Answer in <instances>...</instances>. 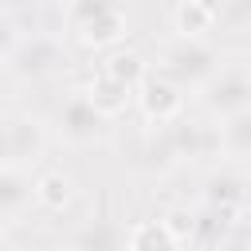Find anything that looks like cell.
Segmentation results:
<instances>
[{"label": "cell", "instance_id": "cell-1", "mask_svg": "<svg viewBox=\"0 0 251 251\" xmlns=\"http://www.w3.org/2000/svg\"><path fill=\"white\" fill-rule=\"evenodd\" d=\"M63 24L75 31L78 43H86L94 51L122 47V39L129 31L126 12L118 4H110V0H75V4H63Z\"/></svg>", "mask_w": 251, "mask_h": 251}, {"label": "cell", "instance_id": "cell-2", "mask_svg": "<svg viewBox=\"0 0 251 251\" xmlns=\"http://www.w3.org/2000/svg\"><path fill=\"white\" fill-rule=\"evenodd\" d=\"M224 63L220 47L208 43V39H169L161 51H157V71L161 78H169L176 90H196L216 67Z\"/></svg>", "mask_w": 251, "mask_h": 251}, {"label": "cell", "instance_id": "cell-3", "mask_svg": "<svg viewBox=\"0 0 251 251\" xmlns=\"http://www.w3.org/2000/svg\"><path fill=\"white\" fill-rule=\"evenodd\" d=\"M196 98H200V106H204L216 122L251 110V71H247V59L220 63V67L196 86Z\"/></svg>", "mask_w": 251, "mask_h": 251}, {"label": "cell", "instance_id": "cell-4", "mask_svg": "<svg viewBox=\"0 0 251 251\" xmlns=\"http://www.w3.org/2000/svg\"><path fill=\"white\" fill-rule=\"evenodd\" d=\"M43 149H47V126L35 114L20 110V114L0 118V165L27 173V165L43 161Z\"/></svg>", "mask_w": 251, "mask_h": 251}, {"label": "cell", "instance_id": "cell-5", "mask_svg": "<svg viewBox=\"0 0 251 251\" xmlns=\"http://www.w3.org/2000/svg\"><path fill=\"white\" fill-rule=\"evenodd\" d=\"M67 63H71V55H67L63 39L51 35V31L24 35L20 47H16L12 59H8V67H12L20 78H43V75H55V71H63Z\"/></svg>", "mask_w": 251, "mask_h": 251}, {"label": "cell", "instance_id": "cell-6", "mask_svg": "<svg viewBox=\"0 0 251 251\" xmlns=\"http://www.w3.org/2000/svg\"><path fill=\"white\" fill-rule=\"evenodd\" d=\"M55 133L67 145H94L110 133V122L75 90L71 98H63V106L55 110Z\"/></svg>", "mask_w": 251, "mask_h": 251}, {"label": "cell", "instance_id": "cell-7", "mask_svg": "<svg viewBox=\"0 0 251 251\" xmlns=\"http://www.w3.org/2000/svg\"><path fill=\"white\" fill-rule=\"evenodd\" d=\"M133 102H137V110L145 114V122H153V126H173L180 114H184V90H176L169 78H161V75H145L141 82H137V90H133Z\"/></svg>", "mask_w": 251, "mask_h": 251}, {"label": "cell", "instance_id": "cell-8", "mask_svg": "<svg viewBox=\"0 0 251 251\" xmlns=\"http://www.w3.org/2000/svg\"><path fill=\"white\" fill-rule=\"evenodd\" d=\"M247 173L239 169V165H220V169H212L208 176H204V184H200V196H204V204H212V208H224V212H239L243 216V208H247Z\"/></svg>", "mask_w": 251, "mask_h": 251}, {"label": "cell", "instance_id": "cell-9", "mask_svg": "<svg viewBox=\"0 0 251 251\" xmlns=\"http://www.w3.org/2000/svg\"><path fill=\"white\" fill-rule=\"evenodd\" d=\"M165 133H169V145H173V153H176V165H180V161H200V157H220L216 126H208V122L176 118L173 126H165Z\"/></svg>", "mask_w": 251, "mask_h": 251}, {"label": "cell", "instance_id": "cell-10", "mask_svg": "<svg viewBox=\"0 0 251 251\" xmlns=\"http://www.w3.org/2000/svg\"><path fill=\"white\" fill-rule=\"evenodd\" d=\"M243 216L239 212H224V208H212V204H200L192 212V227H188V243L196 251H220V243L231 235V227L239 224Z\"/></svg>", "mask_w": 251, "mask_h": 251}, {"label": "cell", "instance_id": "cell-11", "mask_svg": "<svg viewBox=\"0 0 251 251\" xmlns=\"http://www.w3.org/2000/svg\"><path fill=\"white\" fill-rule=\"evenodd\" d=\"M126 239H129V227L114 216H98V220H86L71 239L67 247L71 251H126Z\"/></svg>", "mask_w": 251, "mask_h": 251}, {"label": "cell", "instance_id": "cell-12", "mask_svg": "<svg viewBox=\"0 0 251 251\" xmlns=\"http://www.w3.org/2000/svg\"><path fill=\"white\" fill-rule=\"evenodd\" d=\"M31 204H39L43 212H67L75 204V180L63 169H43L31 176Z\"/></svg>", "mask_w": 251, "mask_h": 251}, {"label": "cell", "instance_id": "cell-13", "mask_svg": "<svg viewBox=\"0 0 251 251\" xmlns=\"http://www.w3.org/2000/svg\"><path fill=\"white\" fill-rule=\"evenodd\" d=\"M169 20H173L176 39H208V31L216 27V4L180 0V4L169 8Z\"/></svg>", "mask_w": 251, "mask_h": 251}, {"label": "cell", "instance_id": "cell-14", "mask_svg": "<svg viewBox=\"0 0 251 251\" xmlns=\"http://www.w3.org/2000/svg\"><path fill=\"white\" fill-rule=\"evenodd\" d=\"M78 94H82V98H86L106 122L118 118L122 110H129V102H133V90H126L122 82H114V78H106V75H98V71L90 75V82H86Z\"/></svg>", "mask_w": 251, "mask_h": 251}, {"label": "cell", "instance_id": "cell-15", "mask_svg": "<svg viewBox=\"0 0 251 251\" xmlns=\"http://www.w3.org/2000/svg\"><path fill=\"white\" fill-rule=\"evenodd\" d=\"M216 145L231 165H243L247 153H251V110L216 122Z\"/></svg>", "mask_w": 251, "mask_h": 251}, {"label": "cell", "instance_id": "cell-16", "mask_svg": "<svg viewBox=\"0 0 251 251\" xmlns=\"http://www.w3.org/2000/svg\"><path fill=\"white\" fill-rule=\"evenodd\" d=\"M31 208V173L0 165V220H16Z\"/></svg>", "mask_w": 251, "mask_h": 251}, {"label": "cell", "instance_id": "cell-17", "mask_svg": "<svg viewBox=\"0 0 251 251\" xmlns=\"http://www.w3.org/2000/svg\"><path fill=\"white\" fill-rule=\"evenodd\" d=\"M98 75H106V78L122 82L126 90H137V82L149 75V63H145L133 47H114V51H106V59H102Z\"/></svg>", "mask_w": 251, "mask_h": 251}, {"label": "cell", "instance_id": "cell-18", "mask_svg": "<svg viewBox=\"0 0 251 251\" xmlns=\"http://www.w3.org/2000/svg\"><path fill=\"white\" fill-rule=\"evenodd\" d=\"M126 251H184V247L169 235V227L161 220H141V224H129Z\"/></svg>", "mask_w": 251, "mask_h": 251}, {"label": "cell", "instance_id": "cell-19", "mask_svg": "<svg viewBox=\"0 0 251 251\" xmlns=\"http://www.w3.org/2000/svg\"><path fill=\"white\" fill-rule=\"evenodd\" d=\"M20 39H24V27H20L16 12L0 8V63H8V59H12V51L20 47Z\"/></svg>", "mask_w": 251, "mask_h": 251}, {"label": "cell", "instance_id": "cell-20", "mask_svg": "<svg viewBox=\"0 0 251 251\" xmlns=\"http://www.w3.org/2000/svg\"><path fill=\"white\" fill-rule=\"evenodd\" d=\"M0 251H20V247H16L12 239H4V235H0Z\"/></svg>", "mask_w": 251, "mask_h": 251}]
</instances>
